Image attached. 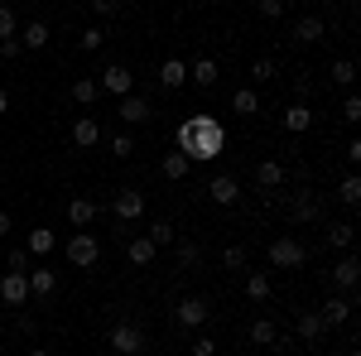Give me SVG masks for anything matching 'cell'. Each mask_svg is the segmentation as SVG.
<instances>
[{
    "label": "cell",
    "mask_w": 361,
    "mask_h": 356,
    "mask_svg": "<svg viewBox=\"0 0 361 356\" xmlns=\"http://www.w3.org/2000/svg\"><path fill=\"white\" fill-rule=\"evenodd\" d=\"M207 192H212V202H222V207H231V202L241 197L236 178H226V173H222V178H212V188H207Z\"/></svg>",
    "instance_id": "15"
},
{
    "label": "cell",
    "mask_w": 361,
    "mask_h": 356,
    "mask_svg": "<svg viewBox=\"0 0 361 356\" xmlns=\"http://www.w3.org/2000/svg\"><path fill=\"white\" fill-rule=\"evenodd\" d=\"M54 246H58V236L49 231V226H39V231H29V255H49Z\"/></svg>",
    "instance_id": "18"
},
{
    "label": "cell",
    "mask_w": 361,
    "mask_h": 356,
    "mask_svg": "<svg viewBox=\"0 0 361 356\" xmlns=\"http://www.w3.org/2000/svg\"><path fill=\"white\" fill-rule=\"evenodd\" d=\"M337 197H342L347 207H357V202H361V178H357V173H352V178H342V192H337Z\"/></svg>",
    "instance_id": "31"
},
{
    "label": "cell",
    "mask_w": 361,
    "mask_h": 356,
    "mask_svg": "<svg viewBox=\"0 0 361 356\" xmlns=\"http://www.w3.org/2000/svg\"><path fill=\"white\" fill-rule=\"evenodd\" d=\"M207 323V303L202 299H183L178 303V328H202Z\"/></svg>",
    "instance_id": "9"
},
{
    "label": "cell",
    "mask_w": 361,
    "mask_h": 356,
    "mask_svg": "<svg viewBox=\"0 0 361 356\" xmlns=\"http://www.w3.org/2000/svg\"><path fill=\"white\" fill-rule=\"evenodd\" d=\"M178 265H197V246L183 241V246H178Z\"/></svg>",
    "instance_id": "40"
},
{
    "label": "cell",
    "mask_w": 361,
    "mask_h": 356,
    "mask_svg": "<svg viewBox=\"0 0 361 356\" xmlns=\"http://www.w3.org/2000/svg\"><path fill=\"white\" fill-rule=\"evenodd\" d=\"M275 337H279V328L270 318H255V323H250V342H255V347H270Z\"/></svg>",
    "instance_id": "20"
},
{
    "label": "cell",
    "mask_w": 361,
    "mask_h": 356,
    "mask_svg": "<svg viewBox=\"0 0 361 356\" xmlns=\"http://www.w3.org/2000/svg\"><path fill=\"white\" fill-rule=\"evenodd\" d=\"M328 246H337V250H347V246H352V226H347V221L328 226Z\"/></svg>",
    "instance_id": "28"
},
{
    "label": "cell",
    "mask_w": 361,
    "mask_h": 356,
    "mask_svg": "<svg viewBox=\"0 0 361 356\" xmlns=\"http://www.w3.org/2000/svg\"><path fill=\"white\" fill-rule=\"evenodd\" d=\"M102 87H106V92H116V97H130L135 78H130V68H126V63H111V68L102 73Z\"/></svg>",
    "instance_id": "5"
},
{
    "label": "cell",
    "mask_w": 361,
    "mask_h": 356,
    "mask_svg": "<svg viewBox=\"0 0 361 356\" xmlns=\"http://www.w3.org/2000/svg\"><path fill=\"white\" fill-rule=\"evenodd\" d=\"M226 149V130L217 116H188L178 125V154L193 164V159H217Z\"/></svg>",
    "instance_id": "1"
},
{
    "label": "cell",
    "mask_w": 361,
    "mask_h": 356,
    "mask_svg": "<svg viewBox=\"0 0 361 356\" xmlns=\"http://www.w3.org/2000/svg\"><path fill=\"white\" fill-rule=\"evenodd\" d=\"M193 356H217V342H212V337H197V342H193Z\"/></svg>",
    "instance_id": "38"
},
{
    "label": "cell",
    "mask_w": 361,
    "mask_h": 356,
    "mask_svg": "<svg viewBox=\"0 0 361 356\" xmlns=\"http://www.w3.org/2000/svg\"><path fill=\"white\" fill-rule=\"evenodd\" d=\"M347 356H357V352H347Z\"/></svg>",
    "instance_id": "47"
},
{
    "label": "cell",
    "mask_w": 361,
    "mask_h": 356,
    "mask_svg": "<svg viewBox=\"0 0 361 356\" xmlns=\"http://www.w3.org/2000/svg\"><path fill=\"white\" fill-rule=\"evenodd\" d=\"M0 54H5V58H20V39H0Z\"/></svg>",
    "instance_id": "42"
},
{
    "label": "cell",
    "mask_w": 361,
    "mask_h": 356,
    "mask_svg": "<svg viewBox=\"0 0 361 356\" xmlns=\"http://www.w3.org/2000/svg\"><path fill=\"white\" fill-rule=\"evenodd\" d=\"M308 125H313V111H308L304 102H294V106L284 111V130H289V135H304Z\"/></svg>",
    "instance_id": "11"
},
{
    "label": "cell",
    "mask_w": 361,
    "mask_h": 356,
    "mask_svg": "<svg viewBox=\"0 0 361 356\" xmlns=\"http://www.w3.org/2000/svg\"><path fill=\"white\" fill-rule=\"evenodd\" d=\"M159 82H164V87H183V82H188V63L169 58L164 68H159Z\"/></svg>",
    "instance_id": "16"
},
{
    "label": "cell",
    "mask_w": 361,
    "mask_h": 356,
    "mask_svg": "<svg viewBox=\"0 0 361 356\" xmlns=\"http://www.w3.org/2000/svg\"><path fill=\"white\" fill-rule=\"evenodd\" d=\"M97 92H102V87L92 82V78H78V82H73V102H82V106H87V102H97Z\"/></svg>",
    "instance_id": "26"
},
{
    "label": "cell",
    "mask_w": 361,
    "mask_h": 356,
    "mask_svg": "<svg viewBox=\"0 0 361 356\" xmlns=\"http://www.w3.org/2000/svg\"><path fill=\"white\" fill-rule=\"evenodd\" d=\"M68 221H73V226H92V221H97V202H92V197H73V202H68Z\"/></svg>",
    "instance_id": "12"
},
{
    "label": "cell",
    "mask_w": 361,
    "mask_h": 356,
    "mask_svg": "<svg viewBox=\"0 0 361 356\" xmlns=\"http://www.w3.org/2000/svg\"><path fill=\"white\" fill-rule=\"evenodd\" d=\"M169 241H173V226H169V221H154V226H149V246L159 250V246H169Z\"/></svg>",
    "instance_id": "32"
},
{
    "label": "cell",
    "mask_w": 361,
    "mask_h": 356,
    "mask_svg": "<svg viewBox=\"0 0 361 356\" xmlns=\"http://www.w3.org/2000/svg\"><path fill=\"white\" fill-rule=\"evenodd\" d=\"M164 178H188V159H183L178 149H173V154L164 159Z\"/></svg>",
    "instance_id": "30"
},
{
    "label": "cell",
    "mask_w": 361,
    "mask_h": 356,
    "mask_svg": "<svg viewBox=\"0 0 361 356\" xmlns=\"http://www.w3.org/2000/svg\"><path fill=\"white\" fill-rule=\"evenodd\" d=\"M255 178H260V183H265V188H279V183H284V168H279L275 159H265V164L255 168Z\"/></svg>",
    "instance_id": "23"
},
{
    "label": "cell",
    "mask_w": 361,
    "mask_h": 356,
    "mask_svg": "<svg viewBox=\"0 0 361 356\" xmlns=\"http://www.w3.org/2000/svg\"><path fill=\"white\" fill-rule=\"evenodd\" d=\"M5 106H10V92H5V87H0V116H5Z\"/></svg>",
    "instance_id": "44"
},
{
    "label": "cell",
    "mask_w": 361,
    "mask_h": 356,
    "mask_svg": "<svg viewBox=\"0 0 361 356\" xmlns=\"http://www.w3.org/2000/svg\"><path fill=\"white\" fill-rule=\"evenodd\" d=\"M0 39H15V10L0 5Z\"/></svg>",
    "instance_id": "35"
},
{
    "label": "cell",
    "mask_w": 361,
    "mask_h": 356,
    "mask_svg": "<svg viewBox=\"0 0 361 356\" xmlns=\"http://www.w3.org/2000/svg\"><path fill=\"white\" fill-rule=\"evenodd\" d=\"M342 116H347V121H357V116H361V102H357V97H347V106H342Z\"/></svg>",
    "instance_id": "43"
},
{
    "label": "cell",
    "mask_w": 361,
    "mask_h": 356,
    "mask_svg": "<svg viewBox=\"0 0 361 356\" xmlns=\"http://www.w3.org/2000/svg\"><path fill=\"white\" fill-rule=\"evenodd\" d=\"M318 318H323V328H342V323L352 318V299H328Z\"/></svg>",
    "instance_id": "10"
},
{
    "label": "cell",
    "mask_w": 361,
    "mask_h": 356,
    "mask_svg": "<svg viewBox=\"0 0 361 356\" xmlns=\"http://www.w3.org/2000/svg\"><path fill=\"white\" fill-rule=\"evenodd\" d=\"M54 284H58V274L54 270H29V294H54Z\"/></svg>",
    "instance_id": "19"
},
{
    "label": "cell",
    "mask_w": 361,
    "mask_h": 356,
    "mask_svg": "<svg viewBox=\"0 0 361 356\" xmlns=\"http://www.w3.org/2000/svg\"><path fill=\"white\" fill-rule=\"evenodd\" d=\"M0 299L5 303H25L29 299V274H5V279H0Z\"/></svg>",
    "instance_id": "8"
},
{
    "label": "cell",
    "mask_w": 361,
    "mask_h": 356,
    "mask_svg": "<svg viewBox=\"0 0 361 356\" xmlns=\"http://www.w3.org/2000/svg\"><path fill=\"white\" fill-rule=\"evenodd\" d=\"M29 356H54V352H44V347H34V352H29Z\"/></svg>",
    "instance_id": "46"
},
{
    "label": "cell",
    "mask_w": 361,
    "mask_h": 356,
    "mask_svg": "<svg viewBox=\"0 0 361 356\" xmlns=\"http://www.w3.org/2000/svg\"><path fill=\"white\" fill-rule=\"evenodd\" d=\"M97 140H102V125H97L92 116H82V121L73 125V145H82V149H92Z\"/></svg>",
    "instance_id": "14"
},
{
    "label": "cell",
    "mask_w": 361,
    "mask_h": 356,
    "mask_svg": "<svg viewBox=\"0 0 361 356\" xmlns=\"http://www.w3.org/2000/svg\"><path fill=\"white\" fill-rule=\"evenodd\" d=\"M111 347L121 356H135L140 347H145V332H140L135 323H116V328H111Z\"/></svg>",
    "instance_id": "4"
},
{
    "label": "cell",
    "mask_w": 361,
    "mask_h": 356,
    "mask_svg": "<svg viewBox=\"0 0 361 356\" xmlns=\"http://www.w3.org/2000/svg\"><path fill=\"white\" fill-rule=\"evenodd\" d=\"M5 231H10V212H0V236H5Z\"/></svg>",
    "instance_id": "45"
},
{
    "label": "cell",
    "mask_w": 361,
    "mask_h": 356,
    "mask_svg": "<svg viewBox=\"0 0 361 356\" xmlns=\"http://www.w3.org/2000/svg\"><path fill=\"white\" fill-rule=\"evenodd\" d=\"M333 279L342 284V289H357V279H361L357 255H342V260H337V270H333Z\"/></svg>",
    "instance_id": "13"
},
{
    "label": "cell",
    "mask_w": 361,
    "mask_h": 356,
    "mask_svg": "<svg viewBox=\"0 0 361 356\" xmlns=\"http://www.w3.org/2000/svg\"><path fill=\"white\" fill-rule=\"evenodd\" d=\"M299 337H304V342H318V337H323V318H318V313H304V318H299Z\"/></svg>",
    "instance_id": "25"
},
{
    "label": "cell",
    "mask_w": 361,
    "mask_h": 356,
    "mask_svg": "<svg viewBox=\"0 0 361 356\" xmlns=\"http://www.w3.org/2000/svg\"><path fill=\"white\" fill-rule=\"evenodd\" d=\"M140 212H145V192H140V188L116 192V217H121V221H135Z\"/></svg>",
    "instance_id": "7"
},
{
    "label": "cell",
    "mask_w": 361,
    "mask_h": 356,
    "mask_svg": "<svg viewBox=\"0 0 361 356\" xmlns=\"http://www.w3.org/2000/svg\"><path fill=\"white\" fill-rule=\"evenodd\" d=\"M318 34H323V20H318V15H304V20L294 25V39H299V44H313Z\"/></svg>",
    "instance_id": "21"
},
{
    "label": "cell",
    "mask_w": 361,
    "mask_h": 356,
    "mask_svg": "<svg viewBox=\"0 0 361 356\" xmlns=\"http://www.w3.org/2000/svg\"><path fill=\"white\" fill-rule=\"evenodd\" d=\"M231 111H236V116H255V111H260V97H255L250 87H241V92L231 97Z\"/></svg>",
    "instance_id": "22"
},
{
    "label": "cell",
    "mask_w": 361,
    "mask_h": 356,
    "mask_svg": "<svg viewBox=\"0 0 361 356\" xmlns=\"http://www.w3.org/2000/svg\"><path fill=\"white\" fill-rule=\"evenodd\" d=\"M78 44H82L87 54H92V49H102V29H87V34H82V39H78Z\"/></svg>",
    "instance_id": "39"
},
{
    "label": "cell",
    "mask_w": 361,
    "mask_h": 356,
    "mask_svg": "<svg viewBox=\"0 0 361 356\" xmlns=\"http://www.w3.org/2000/svg\"><path fill=\"white\" fill-rule=\"evenodd\" d=\"M188 82H197V87H212V82H217V63H212V58L193 63V68H188Z\"/></svg>",
    "instance_id": "17"
},
{
    "label": "cell",
    "mask_w": 361,
    "mask_h": 356,
    "mask_svg": "<svg viewBox=\"0 0 361 356\" xmlns=\"http://www.w3.org/2000/svg\"><path fill=\"white\" fill-rule=\"evenodd\" d=\"M304 255L308 250L299 246L294 236H279L275 246H270V265H275V270H294V265H304Z\"/></svg>",
    "instance_id": "3"
},
{
    "label": "cell",
    "mask_w": 361,
    "mask_h": 356,
    "mask_svg": "<svg viewBox=\"0 0 361 356\" xmlns=\"http://www.w3.org/2000/svg\"><path fill=\"white\" fill-rule=\"evenodd\" d=\"M97 255H102V246H97V236H92V231H78V236L68 241V265H78V270H92V265H97Z\"/></svg>",
    "instance_id": "2"
},
{
    "label": "cell",
    "mask_w": 361,
    "mask_h": 356,
    "mask_svg": "<svg viewBox=\"0 0 361 356\" xmlns=\"http://www.w3.org/2000/svg\"><path fill=\"white\" fill-rule=\"evenodd\" d=\"M260 15H265V20H275V15H284V5H279V0H260Z\"/></svg>",
    "instance_id": "41"
},
{
    "label": "cell",
    "mask_w": 361,
    "mask_h": 356,
    "mask_svg": "<svg viewBox=\"0 0 361 356\" xmlns=\"http://www.w3.org/2000/svg\"><path fill=\"white\" fill-rule=\"evenodd\" d=\"M246 294L255 303H265V299H270V279H265V274H250V279H246Z\"/></svg>",
    "instance_id": "27"
},
{
    "label": "cell",
    "mask_w": 361,
    "mask_h": 356,
    "mask_svg": "<svg viewBox=\"0 0 361 356\" xmlns=\"http://www.w3.org/2000/svg\"><path fill=\"white\" fill-rule=\"evenodd\" d=\"M44 44H49V29L39 25V20H34V25H25V49H44Z\"/></svg>",
    "instance_id": "29"
},
{
    "label": "cell",
    "mask_w": 361,
    "mask_h": 356,
    "mask_svg": "<svg viewBox=\"0 0 361 356\" xmlns=\"http://www.w3.org/2000/svg\"><path fill=\"white\" fill-rule=\"evenodd\" d=\"M222 265H226V270H241V265H246V250H241V246H226L222 250Z\"/></svg>",
    "instance_id": "34"
},
{
    "label": "cell",
    "mask_w": 361,
    "mask_h": 356,
    "mask_svg": "<svg viewBox=\"0 0 361 356\" xmlns=\"http://www.w3.org/2000/svg\"><path fill=\"white\" fill-rule=\"evenodd\" d=\"M126 255H130V260H135V265H149V260H154V246H149V236H135V241H130V250H126Z\"/></svg>",
    "instance_id": "24"
},
{
    "label": "cell",
    "mask_w": 361,
    "mask_h": 356,
    "mask_svg": "<svg viewBox=\"0 0 361 356\" xmlns=\"http://www.w3.org/2000/svg\"><path fill=\"white\" fill-rule=\"evenodd\" d=\"M116 116H121L126 125H145V121H149V102L130 92V97H121V111H116Z\"/></svg>",
    "instance_id": "6"
},
{
    "label": "cell",
    "mask_w": 361,
    "mask_h": 356,
    "mask_svg": "<svg viewBox=\"0 0 361 356\" xmlns=\"http://www.w3.org/2000/svg\"><path fill=\"white\" fill-rule=\"evenodd\" d=\"M111 154H116V159H130V154H135V140H130V135H116L111 140Z\"/></svg>",
    "instance_id": "33"
},
{
    "label": "cell",
    "mask_w": 361,
    "mask_h": 356,
    "mask_svg": "<svg viewBox=\"0 0 361 356\" xmlns=\"http://www.w3.org/2000/svg\"><path fill=\"white\" fill-rule=\"evenodd\" d=\"M333 82H342V87L352 82V63H347V58H337V63H333Z\"/></svg>",
    "instance_id": "36"
},
{
    "label": "cell",
    "mask_w": 361,
    "mask_h": 356,
    "mask_svg": "<svg viewBox=\"0 0 361 356\" xmlns=\"http://www.w3.org/2000/svg\"><path fill=\"white\" fill-rule=\"evenodd\" d=\"M270 73H275V63H270V58H255V68H250V78H255V82H265Z\"/></svg>",
    "instance_id": "37"
}]
</instances>
